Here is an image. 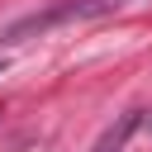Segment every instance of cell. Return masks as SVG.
<instances>
[{
	"mask_svg": "<svg viewBox=\"0 0 152 152\" xmlns=\"http://www.w3.org/2000/svg\"><path fill=\"white\" fill-rule=\"evenodd\" d=\"M138 124H142V114H138V109H133V114H124L119 124H109V128L100 133V142H95L90 152H124V142H128V133H133Z\"/></svg>",
	"mask_w": 152,
	"mask_h": 152,
	"instance_id": "cell-2",
	"label": "cell"
},
{
	"mask_svg": "<svg viewBox=\"0 0 152 152\" xmlns=\"http://www.w3.org/2000/svg\"><path fill=\"white\" fill-rule=\"evenodd\" d=\"M124 5H128V0H52V5L14 19V24L0 33V43H28V38H38V33H52V28H62V24H81V19L114 14V10H124Z\"/></svg>",
	"mask_w": 152,
	"mask_h": 152,
	"instance_id": "cell-1",
	"label": "cell"
},
{
	"mask_svg": "<svg viewBox=\"0 0 152 152\" xmlns=\"http://www.w3.org/2000/svg\"><path fill=\"white\" fill-rule=\"evenodd\" d=\"M0 71H5V57H0Z\"/></svg>",
	"mask_w": 152,
	"mask_h": 152,
	"instance_id": "cell-3",
	"label": "cell"
}]
</instances>
